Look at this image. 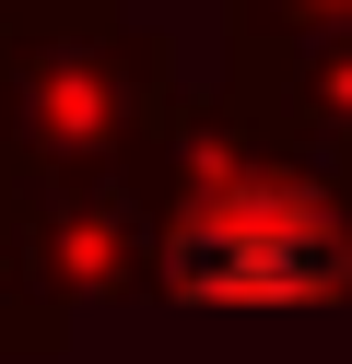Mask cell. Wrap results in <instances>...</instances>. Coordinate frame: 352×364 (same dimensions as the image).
Listing matches in <instances>:
<instances>
[{"label": "cell", "mask_w": 352, "mask_h": 364, "mask_svg": "<svg viewBox=\"0 0 352 364\" xmlns=\"http://www.w3.org/2000/svg\"><path fill=\"white\" fill-rule=\"evenodd\" d=\"M176 294L188 306H329L341 294V235L294 188H235L176 223Z\"/></svg>", "instance_id": "cell-1"}]
</instances>
